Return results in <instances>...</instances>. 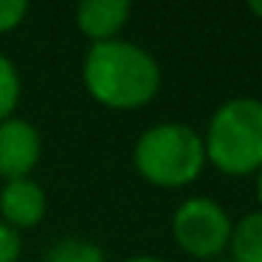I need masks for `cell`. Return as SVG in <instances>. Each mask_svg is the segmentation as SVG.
Listing matches in <instances>:
<instances>
[{
  "label": "cell",
  "instance_id": "cell-10",
  "mask_svg": "<svg viewBox=\"0 0 262 262\" xmlns=\"http://www.w3.org/2000/svg\"><path fill=\"white\" fill-rule=\"evenodd\" d=\"M20 91H23V82H20L17 65L6 54H0V121L12 119L20 104Z\"/></svg>",
  "mask_w": 262,
  "mask_h": 262
},
{
  "label": "cell",
  "instance_id": "cell-8",
  "mask_svg": "<svg viewBox=\"0 0 262 262\" xmlns=\"http://www.w3.org/2000/svg\"><path fill=\"white\" fill-rule=\"evenodd\" d=\"M228 251L234 262H262V209L248 211L234 223Z\"/></svg>",
  "mask_w": 262,
  "mask_h": 262
},
{
  "label": "cell",
  "instance_id": "cell-15",
  "mask_svg": "<svg viewBox=\"0 0 262 262\" xmlns=\"http://www.w3.org/2000/svg\"><path fill=\"white\" fill-rule=\"evenodd\" d=\"M256 200H259V206H262V169L256 172Z\"/></svg>",
  "mask_w": 262,
  "mask_h": 262
},
{
  "label": "cell",
  "instance_id": "cell-14",
  "mask_svg": "<svg viewBox=\"0 0 262 262\" xmlns=\"http://www.w3.org/2000/svg\"><path fill=\"white\" fill-rule=\"evenodd\" d=\"M248 12L254 14V17L262 20V0H251V3H248Z\"/></svg>",
  "mask_w": 262,
  "mask_h": 262
},
{
  "label": "cell",
  "instance_id": "cell-3",
  "mask_svg": "<svg viewBox=\"0 0 262 262\" xmlns=\"http://www.w3.org/2000/svg\"><path fill=\"white\" fill-rule=\"evenodd\" d=\"M206 164L223 175H254L262 169V99L234 96L211 113L203 133Z\"/></svg>",
  "mask_w": 262,
  "mask_h": 262
},
{
  "label": "cell",
  "instance_id": "cell-5",
  "mask_svg": "<svg viewBox=\"0 0 262 262\" xmlns=\"http://www.w3.org/2000/svg\"><path fill=\"white\" fill-rule=\"evenodd\" d=\"M42 155V138L31 121L12 119L0 121V178L3 181H17L31 178L34 166Z\"/></svg>",
  "mask_w": 262,
  "mask_h": 262
},
{
  "label": "cell",
  "instance_id": "cell-7",
  "mask_svg": "<svg viewBox=\"0 0 262 262\" xmlns=\"http://www.w3.org/2000/svg\"><path fill=\"white\" fill-rule=\"evenodd\" d=\"M76 26L93 42L119 40L121 29L130 23V0H85L76 6Z\"/></svg>",
  "mask_w": 262,
  "mask_h": 262
},
{
  "label": "cell",
  "instance_id": "cell-11",
  "mask_svg": "<svg viewBox=\"0 0 262 262\" xmlns=\"http://www.w3.org/2000/svg\"><path fill=\"white\" fill-rule=\"evenodd\" d=\"M29 14V3L26 0H0V34L14 31Z\"/></svg>",
  "mask_w": 262,
  "mask_h": 262
},
{
  "label": "cell",
  "instance_id": "cell-12",
  "mask_svg": "<svg viewBox=\"0 0 262 262\" xmlns=\"http://www.w3.org/2000/svg\"><path fill=\"white\" fill-rule=\"evenodd\" d=\"M23 254V239L20 231H14L12 226L0 220V262H17Z\"/></svg>",
  "mask_w": 262,
  "mask_h": 262
},
{
  "label": "cell",
  "instance_id": "cell-1",
  "mask_svg": "<svg viewBox=\"0 0 262 262\" xmlns=\"http://www.w3.org/2000/svg\"><path fill=\"white\" fill-rule=\"evenodd\" d=\"M161 65L133 40L93 42L82 59V82L91 99L113 110H138L161 91Z\"/></svg>",
  "mask_w": 262,
  "mask_h": 262
},
{
  "label": "cell",
  "instance_id": "cell-6",
  "mask_svg": "<svg viewBox=\"0 0 262 262\" xmlns=\"http://www.w3.org/2000/svg\"><path fill=\"white\" fill-rule=\"evenodd\" d=\"M48 211V194L31 178L3 181L0 186V220L14 231H31L42 223Z\"/></svg>",
  "mask_w": 262,
  "mask_h": 262
},
{
  "label": "cell",
  "instance_id": "cell-13",
  "mask_svg": "<svg viewBox=\"0 0 262 262\" xmlns=\"http://www.w3.org/2000/svg\"><path fill=\"white\" fill-rule=\"evenodd\" d=\"M121 262H166V259L152 256V254H138V256H127V259H121Z\"/></svg>",
  "mask_w": 262,
  "mask_h": 262
},
{
  "label": "cell",
  "instance_id": "cell-9",
  "mask_svg": "<svg viewBox=\"0 0 262 262\" xmlns=\"http://www.w3.org/2000/svg\"><path fill=\"white\" fill-rule=\"evenodd\" d=\"M42 262H107L102 245L88 237H62L46 251Z\"/></svg>",
  "mask_w": 262,
  "mask_h": 262
},
{
  "label": "cell",
  "instance_id": "cell-4",
  "mask_svg": "<svg viewBox=\"0 0 262 262\" xmlns=\"http://www.w3.org/2000/svg\"><path fill=\"white\" fill-rule=\"evenodd\" d=\"M234 220L220 200L209 194H192L172 214V237L183 254L194 259H217L228 251Z\"/></svg>",
  "mask_w": 262,
  "mask_h": 262
},
{
  "label": "cell",
  "instance_id": "cell-16",
  "mask_svg": "<svg viewBox=\"0 0 262 262\" xmlns=\"http://www.w3.org/2000/svg\"><path fill=\"white\" fill-rule=\"evenodd\" d=\"M209 262H234V259H231V256L223 254V256H217V259H209Z\"/></svg>",
  "mask_w": 262,
  "mask_h": 262
},
{
  "label": "cell",
  "instance_id": "cell-2",
  "mask_svg": "<svg viewBox=\"0 0 262 262\" xmlns=\"http://www.w3.org/2000/svg\"><path fill=\"white\" fill-rule=\"evenodd\" d=\"M133 166L158 189H183L206 169L203 136L183 121H161L138 136Z\"/></svg>",
  "mask_w": 262,
  "mask_h": 262
}]
</instances>
